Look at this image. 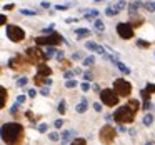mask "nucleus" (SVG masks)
Listing matches in <instances>:
<instances>
[{"label": "nucleus", "mask_w": 155, "mask_h": 145, "mask_svg": "<svg viewBox=\"0 0 155 145\" xmlns=\"http://www.w3.org/2000/svg\"><path fill=\"white\" fill-rule=\"evenodd\" d=\"M22 137H24V127L17 122L12 124H4L2 125V140L7 145H17L20 143Z\"/></svg>", "instance_id": "nucleus-1"}, {"label": "nucleus", "mask_w": 155, "mask_h": 145, "mask_svg": "<svg viewBox=\"0 0 155 145\" xmlns=\"http://www.w3.org/2000/svg\"><path fill=\"white\" fill-rule=\"evenodd\" d=\"M135 117V112H132V108L128 105H124V107H118L114 114V120L118 122V124H132Z\"/></svg>", "instance_id": "nucleus-2"}, {"label": "nucleus", "mask_w": 155, "mask_h": 145, "mask_svg": "<svg viewBox=\"0 0 155 145\" xmlns=\"http://www.w3.org/2000/svg\"><path fill=\"white\" fill-rule=\"evenodd\" d=\"M25 54H27V57H28V62H30V64H35V65H42L47 60L45 52H42L38 47H28L27 50H25Z\"/></svg>", "instance_id": "nucleus-3"}, {"label": "nucleus", "mask_w": 155, "mask_h": 145, "mask_svg": "<svg viewBox=\"0 0 155 145\" xmlns=\"http://www.w3.org/2000/svg\"><path fill=\"white\" fill-rule=\"evenodd\" d=\"M64 40V37H60L58 34H52V35H44V37L35 38V44L37 45H47V47H55L57 44Z\"/></svg>", "instance_id": "nucleus-4"}, {"label": "nucleus", "mask_w": 155, "mask_h": 145, "mask_svg": "<svg viewBox=\"0 0 155 145\" xmlns=\"http://www.w3.org/2000/svg\"><path fill=\"white\" fill-rule=\"evenodd\" d=\"M100 97H102V102L108 107H115L118 104V94L112 88H105V90L100 92Z\"/></svg>", "instance_id": "nucleus-5"}, {"label": "nucleus", "mask_w": 155, "mask_h": 145, "mask_svg": "<svg viewBox=\"0 0 155 145\" xmlns=\"http://www.w3.org/2000/svg\"><path fill=\"white\" fill-rule=\"evenodd\" d=\"M114 90L118 94V97H127L132 92V85L127 80H124V78H117L114 82Z\"/></svg>", "instance_id": "nucleus-6"}, {"label": "nucleus", "mask_w": 155, "mask_h": 145, "mask_svg": "<svg viewBox=\"0 0 155 145\" xmlns=\"http://www.w3.org/2000/svg\"><path fill=\"white\" fill-rule=\"evenodd\" d=\"M7 37L12 42H22L25 38V32L17 25H7Z\"/></svg>", "instance_id": "nucleus-7"}, {"label": "nucleus", "mask_w": 155, "mask_h": 145, "mask_svg": "<svg viewBox=\"0 0 155 145\" xmlns=\"http://www.w3.org/2000/svg\"><path fill=\"white\" fill-rule=\"evenodd\" d=\"M117 32H118V35H120L124 40H128V38L134 37V28H132L130 24H124V22H120V24L117 25Z\"/></svg>", "instance_id": "nucleus-8"}, {"label": "nucleus", "mask_w": 155, "mask_h": 145, "mask_svg": "<svg viewBox=\"0 0 155 145\" xmlns=\"http://www.w3.org/2000/svg\"><path fill=\"white\" fill-rule=\"evenodd\" d=\"M115 138V128L110 127V125H105V127H102L100 130V140L105 142V143H110L112 140Z\"/></svg>", "instance_id": "nucleus-9"}, {"label": "nucleus", "mask_w": 155, "mask_h": 145, "mask_svg": "<svg viewBox=\"0 0 155 145\" xmlns=\"http://www.w3.org/2000/svg\"><path fill=\"white\" fill-rule=\"evenodd\" d=\"M8 67L14 68V70H22V67L27 68V65H25V60L22 58V55H17L15 58H10V60H8Z\"/></svg>", "instance_id": "nucleus-10"}, {"label": "nucleus", "mask_w": 155, "mask_h": 145, "mask_svg": "<svg viewBox=\"0 0 155 145\" xmlns=\"http://www.w3.org/2000/svg\"><path fill=\"white\" fill-rule=\"evenodd\" d=\"M142 24H143V18L140 15H137V12L130 14V25L132 27H142Z\"/></svg>", "instance_id": "nucleus-11"}, {"label": "nucleus", "mask_w": 155, "mask_h": 145, "mask_svg": "<svg viewBox=\"0 0 155 145\" xmlns=\"http://www.w3.org/2000/svg\"><path fill=\"white\" fill-rule=\"evenodd\" d=\"M85 47H87L88 50H94V52H97V54H100V55H105V48L100 47V45H97V44H94V42H87Z\"/></svg>", "instance_id": "nucleus-12"}, {"label": "nucleus", "mask_w": 155, "mask_h": 145, "mask_svg": "<svg viewBox=\"0 0 155 145\" xmlns=\"http://www.w3.org/2000/svg\"><path fill=\"white\" fill-rule=\"evenodd\" d=\"M52 74V70H50V67H47V65H38V72H37V75H40V77H48V75Z\"/></svg>", "instance_id": "nucleus-13"}, {"label": "nucleus", "mask_w": 155, "mask_h": 145, "mask_svg": "<svg viewBox=\"0 0 155 145\" xmlns=\"http://www.w3.org/2000/svg\"><path fill=\"white\" fill-rule=\"evenodd\" d=\"M74 135H75V132H74V130H65L64 133H62V145L67 143V142L70 140V138L74 137Z\"/></svg>", "instance_id": "nucleus-14"}, {"label": "nucleus", "mask_w": 155, "mask_h": 145, "mask_svg": "<svg viewBox=\"0 0 155 145\" xmlns=\"http://www.w3.org/2000/svg\"><path fill=\"white\" fill-rule=\"evenodd\" d=\"M87 108H88L87 100H85V98H82V102L77 105V107H75V110H77L78 114H85V112H87Z\"/></svg>", "instance_id": "nucleus-15"}, {"label": "nucleus", "mask_w": 155, "mask_h": 145, "mask_svg": "<svg viewBox=\"0 0 155 145\" xmlns=\"http://www.w3.org/2000/svg\"><path fill=\"white\" fill-rule=\"evenodd\" d=\"M115 65H117V67H118V70H122L125 75H128V74H130V68H128L125 64H122V62H118V60H117V62H115Z\"/></svg>", "instance_id": "nucleus-16"}, {"label": "nucleus", "mask_w": 155, "mask_h": 145, "mask_svg": "<svg viewBox=\"0 0 155 145\" xmlns=\"http://www.w3.org/2000/svg\"><path fill=\"white\" fill-rule=\"evenodd\" d=\"M127 105L132 108V112H137V110H138V107H140V104H138L137 100H134V98H132V100H128V102H127Z\"/></svg>", "instance_id": "nucleus-17"}, {"label": "nucleus", "mask_w": 155, "mask_h": 145, "mask_svg": "<svg viewBox=\"0 0 155 145\" xmlns=\"http://www.w3.org/2000/svg\"><path fill=\"white\" fill-rule=\"evenodd\" d=\"M75 34L80 35V37H88V35H90V30H88V28H75Z\"/></svg>", "instance_id": "nucleus-18"}, {"label": "nucleus", "mask_w": 155, "mask_h": 145, "mask_svg": "<svg viewBox=\"0 0 155 145\" xmlns=\"http://www.w3.org/2000/svg\"><path fill=\"white\" fill-rule=\"evenodd\" d=\"M125 7H127V4H125L124 0H120V2H118L117 5H114L112 8H114V12H115V14H118V12H120L122 8H125Z\"/></svg>", "instance_id": "nucleus-19"}, {"label": "nucleus", "mask_w": 155, "mask_h": 145, "mask_svg": "<svg viewBox=\"0 0 155 145\" xmlns=\"http://www.w3.org/2000/svg\"><path fill=\"white\" fill-rule=\"evenodd\" d=\"M152 124H153V115H152V114H147V115L143 117V125H152Z\"/></svg>", "instance_id": "nucleus-20"}, {"label": "nucleus", "mask_w": 155, "mask_h": 145, "mask_svg": "<svg viewBox=\"0 0 155 145\" xmlns=\"http://www.w3.org/2000/svg\"><path fill=\"white\" fill-rule=\"evenodd\" d=\"M55 52H57V50H55L54 47H47V50H45V57H47V58H52V57L55 55Z\"/></svg>", "instance_id": "nucleus-21"}, {"label": "nucleus", "mask_w": 155, "mask_h": 145, "mask_svg": "<svg viewBox=\"0 0 155 145\" xmlns=\"http://www.w3.org/2000/svg\"><path fill=\"white\" fill-rule=\"evenodd\" d=\"M143 8L148 12H155V2H147V4H143Z\"/></svg>", "instance_id": "nucleus-22"}, {"label": "nucleus", "mask_w": 155, "mask_h": 145, "mask_svg": "<svg viewBox=\"0 0 155 145\" xmlns=\"http://www.w3.org/2000/svg\"><path fill=\"white\" fill-rule=\"evenodd\" d=\"M0 92H2V107H5V105H7V90L2 87V88H0Z\"/></svg>", "instance_id": "nucleus-23"}, {"label": "nucleus", "mask_w": 155, "mask_h": 145, "mask_svg": "<svg viewBox=\"0 0 155 145\" xmlns=\"http://www.w3.org/2000/svg\"><path fill=\"white\" fill-rule=\"evenodd\" d=\"M95 28H97V30L98 32H104L105 30V25H104V22H102V20H95Z\"/></svg>", "instance_id": "nucleus-24"}, {"label": "nucleus", "mask_w": 155, "mask_h": 145, "mask_svg": "<svg viewBox=\"0 0 155 145\" xmlns=\"http://www.w3.org/2000/svg\"><path fill=\"white\" fill-rule=\"evenodd\" d=\"M98 14H100L98 10H88V14H85V18H94V17H97Z\"/></svg>", "instance_id": "nucleus-25"}, {"label": "nucleus", "mask_w": 155, "mask_h": 145, "mask_svg": "<svg viewBox=\"0 0 155 145\" xmlns=\"http://www.w3.org/2000/svg\"><path fill=\"white\" fill-rule=\"evenodd\" d=\"M70 145H87V142H85V138H75V140H72Z\"/></svg>", "instance_id": "nucleus-26"}, {"label": "nucleus", "mask_w": 155, "mask_h": 145, "mask_svg": "<svg viewBox=\"0 0 155 145\" xmlns=\"http://www.w3.org/2000/svg\"><path fill=\"white\" fill-rule=\"evenodd\" d=\"M94 64H95V57H87V58L84 60V65H85V67H88V65H94Z\"/></svg>", "instance_id": "nucleus-27"}, {"label": "nucleus", "mask_w": 155, "mask_h": 145, "mask_svg": "<svg viewBox=\"0 0 155 145\" xmlns=\"http://www.w3.org/2000/svg\"><path fill=\"white\" fill-rule=\"evenodd\" d=\"M34 82H35V85H44L45 84V78L40 77V75H37V77L34 78Z\"/></svg>", "instance_id": "nucleus-28"}, {"label": "nucleus", "mask_w": 155, "mask_h": 145, "mask_svg": "<svg viewBox=\"0 0 155 145\" xmlns=\"http://www.w3.org/2000/svg\"><path fill=\"white\" fill-rule=\"evenodd\" d=\"M140 95H142V98H143L145 102H148V98H150V94L147 92V88H143V90H140Z\"/></svg>", "instance_id": "nucleus-29"}, {"label": "nucleus", "mask_w": 155, "mask_h": 145, "mask_svg": "<svg viewBox=\"0 0 155 145\" xmlns=\"http://www.w3.org/2000/svg\"><path fill=\"white\" fill-rule=\"evenodd\" d=\"M65 87H67V88H75V87H77V80H67Z\"/></svg>", "instance_id": "nucleus-30"}, {"label": "nucleus", "mask_w": 155, "mask_h": 145, "mask_svg": "<svg viewBox=\"0 0 155 145\" xmlns=\"http://www.w3.org/2000/svg\"><path fill=\"white\" fill-rule=\"evenodd\" d=\"M48 138H50L52 142H57V140H58V138H60V137H58V133H57V132H52V133L48 135Z\"/></svg>", "instance_id": "nucleus-31"}, {"label": "nucleus", "mask_w": 155, "mask_h": 145, "mask_svg": "<svg viewBox=\"0 0 155 145\" xmlns=\"http://www.w3.org/2000/svg\"><path fill=\"white\" fill-rule=\"evenodd\" d=\"M22 15H35L37 12H34V10H28V8H22Z\"/></svg>", "instance_id": "nucleus-32"}, {"label": "nucleus", "mask_w": 155, "mask_h": 145, "mask_svg": "<svg viewBox=\"0 0 155 145\" xmlns=\"http://www.w3.org/2000/svg\"><path fill=\"white\" fill-rule=\"evenodd\" d=\"M147 92L148 94H155V84H147Z\"/></svg>", "instance_id": "nucleus-33"}, {"label": "nucleus", "mask_w": 155, "mask_h": 145, "mask_svg": "<svg viewBox=\"0 0 155 145\" xmlns=\"http://www.w3.org/2000/svg\"><path fill=\"white\" fill-rule=\"evenodd\" d=\"M74 75H75V72H70V70H68V72H65V74H64V78L72 80V77H74Z\"/></svg>", "instance_id": "nucleus-34"}, {"label": "nucleus", "mask_w": 155, "mask_h": 145, "mask_svg": "<svg viewBox=\"0 0 155 145\" xmlns=\"http://www.w3.org/2000/svg\"><path fill=\"white\" fill-rule=\"evenodd\" d=\"M47 128H48L47 124H40V125H38V132H42V133H44V132H47Z\"/></svg>", "instance_id": "nucleus-35"}, {"label": "nucleus", "mask_w": 155, "mask_h": 145, "mask_svg": "<svg viewBox=\"0 0 155 145\" xmlns=\"http://www.w3.org/2000/svg\"><path fill=\"white\" fill-rule=\"evenodd\" d=\"M137 45H138V47H143V48H147L150 44H148V42H145V40H138V42H137Z\"/></svg>", "instance_id": "nucleus-36"}, {"label": "nucleus", "mask_w": 155, "mask_h": 145, "mask_svg": "<svg viewBox=\"0 0 155 145\" xmlns=\"http://www.w3.org/2000/svg\"><path fill=\"white\" fill-rule=\"evenodd\" d=\"M105 14H107L108 17H114V15H117V14H115V12H114V8H112V7H108L107 10H105Z\"/></svg>", "instance_id": "nucleus-37"}, {"label": "nucleus", "mask_w": 155, "mask_h": 145, "mask_svg": "<svg viewBox=\"0 0 155 145\" xmlns=\"http://www.w3.org/2000/svg\"><path fill=\"white\" fill-rule=\"evenodd\" d=\"M40 94L44 95V97H48V95H50V90H48L47 87H44V88H42V90H40Z\"/></svg>", "instance_id": "nucleus-38"}, {"label": "nucleus", "mask_w": 155, "mask_h": 145, "mask_svg": "<svg viewBox=\"0 0 155 145\" xmlns=\"http://www.w3.org/2000/svg\"><path fill=\"white\" fill-rule=\"evenodd\" d=\"M58 112H60V114H65V102H60V104H58Z\"/></svg>", "instance_id": "nucleus-39"}, {"label": "nucleus", "mask_w": 155, "mask_h": 145, "mask_svg": "<svg viewBox=\"0 0 155 145\" xmlns=\"http://www.w3.org/2000/svg\"><path fill=\"white\" fill-rule=\"evenodd\" d=\"M25 84H27V78H18L17 80V85H20V87H24Z\"/></svg>", "instance_id": "nucleus-40"}, {"label": "nucleus", "mask_w": 155, "mask_h": 145, "mask_svg": "<svg viewBox=\"0 0 155 145\" xmlns=\"http://www.w3.org/2000/svg\"><path fill=\"white\" fill-rule=\"evenodd\" d=\"M142 107H143V110H150L152 104H150V102H143V105H142Z\"/></svg>", "instance_id": "nucleus-41"}, {"label": "nucleus", "mask_w": 155, "mask_h": 145, "mask_svg": "<svg viewBox=\"0 0 155 145\" xmlns=\"http://www.w3.org/2000/svg\"><path fill=\"white\" fill-rule=\"evenodd\" d=\"M88 88H90V85H88V82H85V84H82V90H84V92H88Z\"/></svg>", "instance_id": "nucleus-42"}, {"label": "nucleus", "mask_w": 155, "mask_h": 145, "mask_svg": "<svg viewBox=\"0 0 155 145\" xmlns=\"http://www.w3.org/2000/svg\"><path fill=\"white\" fill-rule=\"evenodd\" d=\"M57 60H58V62L64 60V52H57Z\"/></svg>", "instance_id": "nucleus-43"}, {"label": "nucleus", "mask_w": 155, "mask_h": 145, "mask_svg": "<svg viewBox=\"0 0 155 145\" xmlns=\"http://www.w3.org/2000/svg\"><path fill=\"white\" fill-rule=\"evenodd\" d=\"M24 102H25V97H24V95H18V97H17V104H24Z\"/></svg>", "instance_id": "nucleus-44"}, {"label": "nucleus", "mask_w": 155, "mask_h": 145, "mask_svg": "<svg viewBox=\"0 0 155 145\" xmlns=\"http://www.w3.org/2000/svg\"><path fill=\"white\" fill-rule=\"evenodd\" d=\"M84 78H85V80H92V74H88V72H85V74H84Z\"/></svg>", "instance_id": "nucleus-45"}, {"label": "nucleus", "mask_w": 155, "mask_h": 145, "mask_svg": "<svg viewBox=\"0 0 155 145\" xmlns=\"http://www.w3.org/2000/svg\"><path fill=\"white\" fill-rule=\"evenodd\" d=\"M55 8H57V10H67V8H68V5H57Z\"/></svg>", "instance_id": "nucleus-46"}, {"label": "nucleus", "mask_w": 155, "mask_h": 145, "mask_svg": "<svg viewBox=\"0 0 155 145\" xmlns=\"http://www.w3.org/2000/svg\"><path fill=\"white\" fill-rule=\"evenodd\" d=\"M37 95V92H35V88H32V90H28V97H35Z\"/></svg>", "instance_id": "nucleus-47"}, {"label": "nucleus", "mask_w": 155, "mask_h": 145, "mask_svg": "<svg viewBox=\"0 0 155 145\" xmlns=\"http://www.w3.org/2000/svg\"><path fill=\"white\" fill-rule=\"evenodd\" d=\"M62 124H64L62 120H55V124H54V125H55L57 128H60V127H62Z\"/></svg>", "instance_id": "nucleus-48"}, {"label": "nucleus", "mask_w": 155, "mask_h": 145, "mask_svg": "<svg viewBox=\"0 0 155 145\" xmlns=\"http://www.w3.org/2000/svg\"><path fill=\"white\" fill-rule=\"evenodd\" d=\"M94 108H95L97 112H100V110H102V105H100V104H94Z\"/></svg>", "instance_id": "nucleus-49"}, {"label": "nucleus", "mask_w": 155, "mask_h": 145, "mask_svg": "<svg viewBox=\"0 0 155 145\" xmlns=\"http://www.w3.org/2000/svg\"><path fill=\"white\" fill-rule=\"evenodd\" d=\"M42 7H44V8H50V4H48V2H42Z\"/></svg>", "instance_id": "nucleus-50"}, {"label": "nucleus", "mask_w": 155, "mask_h": 145, "mask_svg": "<svg viewBox=\"0 0 155 145\" xmlns=\"http://www.w3.org/2000/svg\"><path fill=\"white\" fill-rule=\"evenodd\" d=\"M12 8H14V5H5V7H4V10H12Z\"/></svg>", "instance_id": "nucleus-51"}, {"label": "nucleus", "mask_w": 155, "mask_h": 145, "mask_svg": "<svg viewBox=\"0 0 155 145\" xmlns=\"http://www.w3.org/2000/svg\"><path fill=\"white\" fill-rule=\"evenodd\" d=\"M50 84H52V78L47 77V78H45V85H50Z\"/></svg>", "instance_id": "nucleus-52"}, {"label": "nucleus", "mask_w": 155, "mask_h": 145, "mask_svg": "<svg viewBox=\"0 0 155 145\" xmlns=\"http://www.w3.org/2000/svg\"><path fill=\"white\" fill-rule=\"evenodd\" d=\"M118 132H127V130H125V127H124V125H120V127H118Z\"/></svg>", "instance_id": "nucleus-53"}, {"label": "nucleus", "mask_w": 155, "mask_h": 145, "mask_svg": "<svg viewBox=\"0 0 155 145\" xmlns=\"http://www.w3.org/2000/svg\"><path fill=\"white\" fill-rule=\"evenodd\" d=\"M145 145H155V143H153V142H147Z\"/></svg>", "instance_id": "nucleus-54"}, {"label": "nucleus", "mask_w": 155, "mask_h": 145, "mask_svg": "<svg viewBox=\"0 0 155 145\" xmlns=\"http://www.w3.org/2000/svg\"><path fill=\"white\" fill-rule=\"evenodd\" d=\"M95 2H97V4H100V2H104V0H95Z\"/></svg>", "instance_id": "nucleus-55"}]
</instances>
